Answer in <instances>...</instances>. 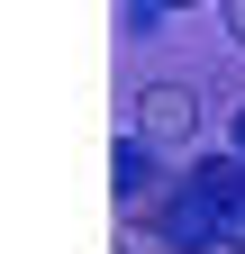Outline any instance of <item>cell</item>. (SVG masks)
Listing matches in <instances>:
<instances>
[{
    "label": "cell",
    "instance_id": "obj_8",
    "mask_svg": "<svg viewBox=\"0 0 245 254\" xmlns=\"http://www.w3.org/2000/svg\"><path fill=\"white\" fill-rule=\"evenodd\" d=\"M164 9H200V0H164Z\"/></svg>",
    "mask_w": 245,
    "mask_h": 254
},
{
    "label": "cell",
    "instance_id": "obj_4",
    "mask_svg": "<svg viewBox=\"0 0 245 254\" xmlns=\"http://www.w3.org/2000/svg\"><path fill=\"white\" fill-rule=\"evenodd\" d=\"M191 190H200V200H218V209L236 218V209H245V154H236V145H227V154H200Z\"/></svg>",
    "mask_w": 245,
    "mask_h": 254
},
{
    "label": "cell",
    "instance_id": "obj_7",
    "mask_svg": "<svg viewBox=\"0 0 245 254\" xmlns=\"http://www.w3.org/2000/svg\"><path fill=\"white\" fill-rule=\"evenodd\" d=\"M227 145H236V154H245V109H236V118H227Z\"/></svg>",
    "mask_w": 245,
    "mask_h": 254
},
{
    "label": "cell",
    "instance_id": "obj_1",
    "mask_svg": "<svg viewBox=\"0 0 245 254\" xmlns=\"http://www.w3.org/2000/svg\"><path fill=\"white\" fill-rule=\"evenodd\" d=\"M155 227H164V245H182V254H227V209L200 200L191 182H182L173 200H155Z\"/></svg>",
    "mask_w": 245,
    "mask_h": 254
},
{
    "label": "cell",
    "instance_id": "obj_5",
    "mask_svg": "<svg viewBox=\"0 0 245 254\" xmlns=\"http://www.w3.org/2000/svg\"><path fill=\"white\" fill-rule=\"evenodd\" d=\"M227 37H236V46H245V0H227Z\"/></svg>",
    "mask_w": 245,
    "mask_h": 254
},
{
    "label": "cell",
    "instance_id": "obj_3",
    "mask_svg": "<svg viewBox=\"0 0 245 254\" xmlns=\"http://www.w3.org/2000/svg\"><path fill=\"white\" fill-rule=\"evenodd\" d=\"M109 190H118V209H155V190H164V173H155V136H118V154H109Z\"/></svg>",
    "mask_w": 245,
    "mask_h": 254
},
{
    "label": "cell",
    "instance_id": "obj_2",
    "mask_svg": "<svg viewBox=\"0 0 245 254\" xmlns=\"http://www.w3.org/2000/svg\"><path fill=\"white\" fill-rule=\"evenodd\" d=\"M136 136H155V145L200 136V91H182V82H145V91H136Z\"/></svg>",
    "mask_w": 245,
    "mask_h": 254
},
{
    "label": "cell",
    "instance_id": "obj_6",
    "mask_svg": "<svg viewBox=\"0 0 245 254\" xmlns=\"http://www.w3.org/2000/svg\"><path fill=\"white\" fill-rule=\"evenodd\" d=\"M227 254H245V209H236V218H227Z\"/></svg>",
    "mask_w": 245,
    "mask_h": 254
}]
</instances>
